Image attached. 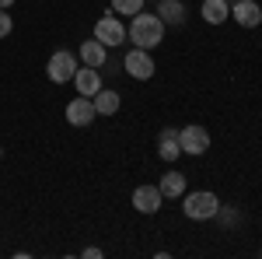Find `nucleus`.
<instances>
[{"instance_id": "f8f14e48", "label": "nucleus", "mask_w": 262, "mask_h": 259, "mask_svg": "<svg viewBox=\"0 0 262 259\" xmlns=\"http://www.w3.org/2000/svg\"><path fill=\"white\" fill-rule=\"evenodd\" d=\"M185 186H189V179H185L182 172H175V168H168V172L161 175V182H158L161 196H168V200H179V196H185Z\"/></svg>"}, {"instance_id": "f3484780", "label": "nucleus", "mask_w": 262, "mask_h": 259, "mask_svg": "<svg viewBox=\"0 0 262 259\" xmlns=\"http://www.w3.org/2000/svg\"><path fill=\"white\" fill-rule=\"evenodd\" d=\"M112 11H116L119 18H133V14L143 11V0H112Z\"/></svg>"}, {"instance_id": "a211bd4d", "label": "nucleus", "mask_w": 262, "mask_h": 259, "mask_svg": "<svg viewBox=\"0 0 262 259\" xmlns=\"http://www.w3.org/2000/svg\"><path fill=\"white\" fill-rule=\"evenodd\" d=\"M11 28H14V21H11V14L0 7V39H7V35H11Z\"/></svg>"}, {"instance_id": "dca6fc26", "label": "nucleus", "mask_w": 262, "mask_h": 259, "mask_svg": "<svg viewBox=\"0 0 262 259\" xmlns=\"http://www.w3.org/2000/svg\"><path fill=\"white\" fill-rule=\"evenodd\" d=\"M158 154H161L168 165L182 158V147H179V137H158Z\"/></svg>"}, {"instance_id": "412c9836", "label": "nucleus", "mask_w": 262, "mask_h": 259, "mask_svg": "<svg viewBox=\"0 0 262 259\" xmlns=\"http://www.w3.org/2000/svg\"><path fill=\"white\" fill-rule=\"evenodd\" d=\"M0 158H4V151H0Z\"/></svg>"}, {"instance_id": "0eeeda50", "label": "nucleus", "mask_w": 262, "mask_h": 259, "mask_svg": "<svg viewBox=\"0 0 262 259\" xmlns=\"http://www.w3.org/2000/svg\"><path fill=\"white\" fill-rule=\"evenodd\" d=\"M98 119V112H95V102L77 95V98L67 102V123L70 126H91V123Z\"/></svg>"}, {"instance_id": "20e7f679", "label": "nucleus", "mask_w": 262, "mask_h": 259, "mask_svg": "<svg viewBox=\"0 0 262 259\" xmlns=\"http://www.w3.org/2000/svg\"><path fill=\"white\" fill-rule=\"evenodd\" d=\"M179 147L182 154H192V158H203L210 151V130L200 126V123H189L179 130Z\"/></svg>"}, {"instance_id": "f03ea898", "label": "nucleus", "mask_w": 262, "mask_h": 259, "mask_svg": "<svg viewBox=\"0 0 262 259\" xmlns=\"http://www.w3.org/2000/svg\"><path fill=\"white\" fill-rule=\"evenodd\" d=\"M217 210H221V196L210 193V189H196V193L182 196V214L189 221H213Z\"/></svg>"}, {"instance_id": "423d86ee", "label": "nucleus", "mask_w": 262, "mask_h": 259, "mask_svg": "<svg viewBox=\"0 0 262 259\" xmlns=\"http://www.w3.org/2000/svg\"><path fill=\"white\" fill-rule=\"evenodd\" d=\"M95 39H98L101 46H108V49H116V46L126 42V25H122L119 18H112V14H105V18H98V25H95Z\"/></svg>"}, {"instance_id": "ddd939ff", "label": "nucleus", "mask_w": 262, "mask_h": 259, "mask_svg": "<svg viewBox=\"0 0 262 259\" xmlns=\"http://www.w3.org/2000/svg\"><path fill=\"white\" fill-rule=\"evenodd\" d=\"M91 102H95V112H98V116H116L119 105H122L116 88H98V95H91Z\"/></svg>"}, {"instance_id": "9b49d317", "label": "nucleus", "mask_w": 262, "mask_h": 259, "mask_svg": "<svg viewBox=\"0 0 262 259\" xmlns=\"http://www.w3.org/2000/svg\"><path fill=\"white\" fill-rule=\"evenodd\" d=\"M77 60L84 63V67H105V60H108V46H101L98 39H84L81 42V56Z\"/></svg>"}, {"instance_id": "1a4fd4ad", "label": "nucleus", "mask_w": 262, "mask_h": 259, "mask_svg": "<svg viewBox=\"0 0 262 259\" xmlns=\"http://www.w3.org/2000/svg\"><path fill=\"white\" fill-rule=\"evenodd\" d=\"M161 203H164V196H161V189L158 186H137L133 189V207L140 210V214H158L161 210Z\"/></svg>"}, {"instance_id": "aec40b11", "label": "nucleus", "mask_w": 262, "mask_h": 259, "mask_svg": "<svg viewBox=\"0 0 262 259\" xmlns=\"http://www.w3.org/2000/svg\"><path fill=\"white\" fill-rule=\"evenodd\" d=\"M0 7H4V11H11V7H14V0H0Z\"/></svg>"}, {"instance_id": "4468645a", "label": "nucleus", "mask_w": 262, "mask_h": 259, "mask_svg": "<svg viewBox=\"0 0 262 259\" xmlns=\"http://www.w3.org/2000/svg\"><path fill=\"white\" fill-rule=\"evenodd\" d=\"M200 14H203L206 25H224V21L231 18V4L227 0H203Z\"/></svg>"}, {"instance_id": "7ed1b4c3", "label": "nucleus", "mask_w": 262, "mask_h": 259, "mask_svg": "<svg viewBox=\"0 0 262 259\" xmlns=\"http://www.w3.org/2000/svg\"><path fill=\"white\" fill-rule=\"evenodd\" d=\"M77 67H81V60H77L70 49H56V53L49 56V63H46V77L53 81V84H67V81H74Z\"/></svg>"}, {"instance_id": "6ab92c4d", "label": "nucleus", "mask_w": 262, "mask_h": 259, "mask_svg": "<svg viewBox=\"0 0 262 259\" xmlns=\"http://www.w3.org/2000/svg\"><path fill=\"white\" fill-rule=\"evenodd\" d=\"M81 256H88V259H101V256H105V252H101V249H95V245H88V249H84Z\"/></svg>"}, {"instance_id": "f257e3e1", "label": "nucleus", "mask_w": 262, "mask_h": 259, "mask_svg": "<svg viewBox=\"0 0 262 259\" xmlns=\"http://www.w3.org/2000/svg\"><path fill=\"white\" fill-rule=\"evenodd\" d=\"M126 39L137 49H154L164 42V21L158 18V11H140L133 14V25L126 28Z\"/></svg>"}, {"instance_id": "39448f33", "label": "nucleus", "mask_w": 262, "mask_h": 259, "mask_svg": "<svg viewBox=\"0 0 262 259\" xmlns=\"http://www.w3.org/2000/svg\"><path fill=\"white\" fill-rule=\"evenodd\" d=\"M122 70H126L133 81H150L154 70H158V63H154V56H150V49H137V46H133V49L122 56Z\"/></svg>"}, {"instance_id": "9d476101", "label": "nucleus", "mask_w": 262, "mask_h": 259, "mask_svg": "<svg viewBox=\"0 0 262 259\" xmlns=\"http://www.w3.org/2000/svg\"><path fill=\"white\" fill-rule=\"evenodd\" d=\"M74 88H77V95H84V98L98 95L101 70H98V67H77V74H74Z\"/></svg>"}, {"instance_id": "2eb2a0df", "label": "nucleus", "mask_w": 262, "mask_h": 259, "mask_svg": "<svg viewBox=\"0 0 262 259\" xmlns=\"http://www.w3.org/2000/svg\"><path fill=\"white\" fill-rule=\"evenodd\" d=\"M158 18L164 25H185V4L182 0H161L158 4Z\"/></svg>"}, {"instance_id": "6e6552de", "label": "nucleus", "mask_w": 262, "mask_h": 259, "mask_svg": "<svg viewBox=\"0 0 262 259\" xmlns=\"http://www.w3.org/2000/svg\"><path fill=\"white\" fill-rule=\"evenodd\" d=\"M231 18L242 28H255V25H262V4L259 0H234L231 4Z\"/></svg>"}, {"instance_id": "4be33fe9", "label": "nucleus", "mask_w": 262, "mask_h": 259, "mask_svg": "<svg viewBox=\"0 0 262 259\" xmlns=\"http://www.w3.org/2000/svg\"><path fill=\"white\" fill-rule=\"evenodd\" d=\"M227 4H234V0H227Z\"/></svg>"}]
</instances>
